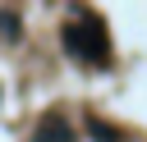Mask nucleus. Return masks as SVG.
I'll list each match as a JSON object with an SVG mask.
<instances>
[{
  "instance_id": "obj_2",
  "label": "nucleus",
  "mask_w": 147,
  "mask_h": 142,
  "mask_svg": "<svg viewBox=\"0 0 147 142\" xmlns=\"http://www.w3.org/2000/svg\"><path fill=\"white\" fill-rule=\"evenodd\" d=\"M37 142H74V137H69V128H64L60 119H41V128H37Z\"/></svg>"
},
{
  "instance_id": "obj_1",
  "label": "nucleus",
  "mask_w": 147,
  "mask_h": 142,
  "mask_svg": "<svg viewBox=\"0 0 147 142\" xmlns=\"http://www.w3.org/2000/svg\"><path fill=\"white\" fill-rule=\"evenodd\" d=\"M64 50L69 55H78V60H106L110 55V41H106V23L96 18V14H87V18H74L69 27H64Z\"/></svg>"
}]
</instances>
